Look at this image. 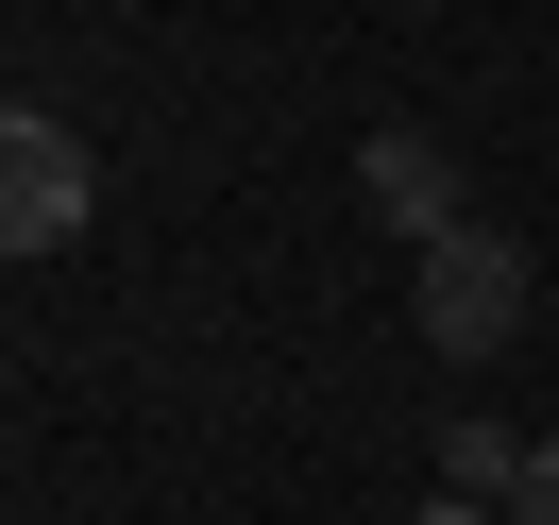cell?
<instances>
[{
    "instance_id": "obj_1",
    "label": "cell",
    "mask_w": 559,
    "mask_h": 525,
    "mask_svg": "<svg viewBox=\"0 0 559 525\" xmlns=\"http://www.w3.org/2000/svg\"><path fill=\"white\" fill-rule=\"evenodd\" d=\"M85 238V136L69 119H0V254H69Z\"/></svg>"
},
{
    "instance_id": "obj_2",
    "label": "cell",
    "mask_w": 559,
    "mask_h": 525,
    "mask_svg": "<svg viewBox=\"0 0 559 525\" xmlns=\"http://www.w3.org/2000/svg\"><path fill=\"white\" fill-rule=\"evenodd\" d=\"M525 322V254L491 238V220H457V238H424V339L441 356H491Z\"/></svg>"
},
{
    "instance_id": "obj_3",
    "label": "cell",
    "mask_w": 559,
    "mask_h": 525,
    "mask_svg": "<svg viewBox=\"0 0 559 525\" xmlns=\"http://www.w3.org/2000/svg\"><path fill=\"white\" fill-rule=\"evenodd\" d=\"M356 187H373V220H390L407 254H424V238H457V153H441V136H407V119L356 153Z\"/></svg>"
},
{
    "instance_id": "obj_4",
    "label": "cell",
    "mask_w": 559,
    "mask_h": 525,
    "mask_svg": "<svg viewBox=\"0 0 559 525\" xmlns=\"http://www.w3.org/2000/svg\"><path fill=\"white\" fill-rule=\"evenodd\" d=\"M441 491H525V457H509V423H441Z\"/></svg>"
},
{
    "instance_id": "obj_5",
    "label": "cell",
    "mask_w": 559,
    "mask_h": 525,
    "mask_svg": "<svg viewBox=\"0 0 559 525\" xmlns=\"http://www.w3.org/2000/svg\"><path fill=\"white\" fill-rule=\"evenodd\" d=\"M509 525H559V441H525V491H509Z\"/></svg>"
},
{
    "instance_id": "obj_6",
    "label": "cell",
    "mask_w": 559,
    "mask_h": 525,
    "mask_svg": "<svg viewBox=\"0 0 559 525\" xmlns=\"http://www.w3.org/2000/svg\"><path fill=\"white\" fill-rule=\"evenodd\" d=\"M424 525H509V509H491V491H441V509H424Z\"/></svg>"
}]
</instances>
